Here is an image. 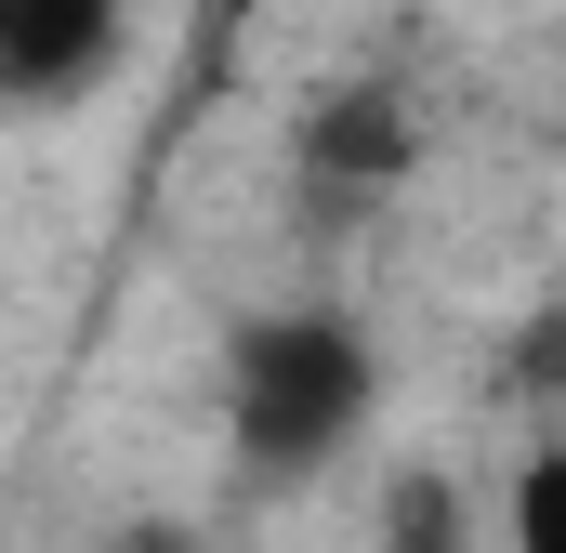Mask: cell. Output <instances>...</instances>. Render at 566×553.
Segmentation results:
<instances>
[{
	"mask_svg": "<svg viewBox=\"0 0 566 553\" xmlns=\"http://www.w3.org/2000/svg\"><path fill=\"white\" fill-rule=\"evenodd\" d=\"M106 553H198L185 528H133V541H106Z\"/></svg>",
	"mask_w": 566,
	"mask_h": 553,
	"instance_id": "obj_5",
	"label": "cell"
},
{
	"mask_svg": "<svg viewBox=\"0 0 566 553\" xmlns=\"http://www.w3.org/2000/svg\"><path fill=\"white\" fill-rule=\"evenodd\" d=\"M396 171H409V93L396 80H343L316 106V133H303V185L316 198H382Z\"/></svg>",
	"mask_w": 566,
	"mask_h": 553,
	"instance_id": "obj_3",
	"label": "cell"
},
{
	"mask_svg": "<svg viewBox=\"0 0 566 553\" xmlns=\"http://www.w3.org/2000/svg\"><path fill=\"white\" fill-rule=\"evenodd\" d=\"M382 409V343L343 303H264L224 343V448L264 488H316Z\"/></svg>",
	"mask_w": 566,
	"mask_h": 553,
	"instance_id": "obj_1",
	"label": "cell"
},
{
	"mask_svg": "<svg viewBox=\"0 0 566 553\" xmlns=\"http://www.w3.org/2000/svg\"><path fill=\"white\" fill-rule=\"evenodd\" d=\"M133 40V0H0V93L13 106H80Z\"/></svg>",
	"mask_w": 566,
	"mask_h": 553,
	"instance_id": "obj_2",
	"label": "cell"
},
{
	"mask_svg": "<svg viewBox=\"0 0 566 553\" xmlns=\"http://www.w3.org/2000/svg\"><path fill=\"white\" fill-rule=\"evenodd\" d=\"M396 553H461V528H448V488H434V474H409V514H396Z\"/></svg>",
	"mask_w": 566,
	"mask_h": 553,
	"instance_id": "obj_4",
	"label": "cell"
}]
</instances>
